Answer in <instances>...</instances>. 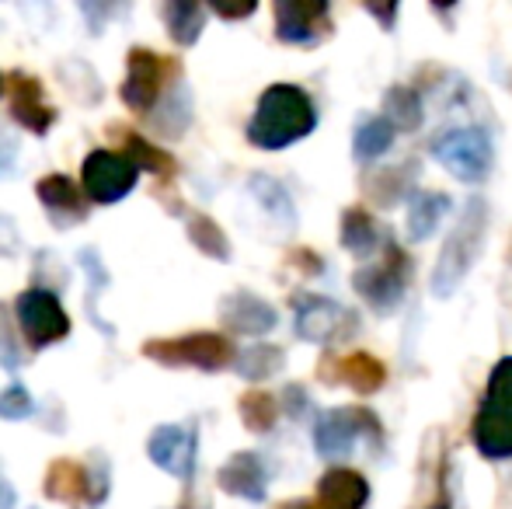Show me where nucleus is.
Here are the masks:
<instances>
[{
    "label": "nucleus",
    "instance_id": "1",
    "mask_svg": "<svg viewBox=\"0 0 512 509\" xmlns=\"http://www.w3.org/2000/svg\"><path fill=\"white\" fill-rule=\"evenodd\" d=\"M310 123H314V116H310L307 98L300 95V91L272 88V91H265L248 136L258 147H286V143L297 140L300 133H307Z\"/></svg>",
    "mask_w": 512,
    "mask_h": 509
},
{
    "label": "nucleus",
    "instance_id": "2",
    "mask_svg": "<svg viewBox=\"0 0 512 509\" xmlns=\"http://www.w3.org/2000/svg\"><path fill=\"white\" fill-rule=\"evenodd\" d=\"M81 182H84V192H88L91 203L112 206V203L126 199L129 192L136 189V182H140V168H136L126 154H112V150H91V154L84 157Z\"/></svg>",
    "mask_w": 512,
    "mask_h": 509
},
{
    "label": "nucleus",
    "instance_id": "3",
    "mask_svg": "<svg viewBox=\"0 0 512 509\" xmlns=\"http://www.w3.org/2000/svg\"><path fill=\"white\" fill-rule=\"evenodd\" d=\"M14 311H18L21 335H25L32 349H46V346H53V342H60L70 335L67 311L60 307L56 293L42 290V286H32V290L21 293L18 304H14Z\"/></svg>",
    "mask_w": 512,
    "mask_h": 509
},
{
    "label": "nucleus",
    "instance_id": "4",
    "mask_svg": "<svg viewBox=\"0 0 512 509\" xmlns=\"http://www.w3.org/2000/svg\"><path fill=\"white\" fill-rule=\"evenodd\" d=\"M147 360H157L161 367H199L220 370L230 360V346L220 335H185V339H150L143 346Z\"/></svg>",
    "mask_w": 512,
    "mask_h": 509
},
{
    "label": "nucleus",
    "instance_id": "5",
    "mask_svg": "<svg viewBox=\"0 0 512 509\" xmlns=\"http://www.w3.org/2000/svg\"><path fill=\"white\" fill-rule=\"evenodd\" d=\"M126 60H129V74L126 84H122V102L133 112H150L157 98H161L164 84L175 77L178 67L168 56H157L150 49H133Z\"/></svg>",
    "mask_w": 512,
    "mask_h": 509
},
{
    "label": "nucleus",
    "instance_id": "6",
    "mask_svg": "<svg viewBox=\"0 0 512 509\" xmlns=\"http://www.w3.org/2000/svg\"><path fill=\"white\" fill-rule=\"evenodd\" d=\"M147 454L157 468H164L175 478H192L196 468V429L185 426H161L150 433Z\"/></svg>",
    "mask_w": 512,
    "mask_h": 509
},
{
    "label": "nucleus",
    "instance_id": "7",
    "mask_svg": "<svg viewBox=\"0 0 512 509\" xmlns=\"http://www.w3.org/2000/svg\"><path fill=\"white\" fill-rule=\"evenodd\" d=\"M35 192H39L42 210L49 213V220H53L60 231H67V227L88 220V203H91V199H84V192L77 189L74 178L49 175V178H42V182L35 185Z\"/></svg>",
    "mask_w": 512,
    "mask_h": 509
},
{
    "label": "nucleus",
    "instance_id": "8",
    "mask_svg": "<svg viewBox=\"0 0 512 509\" xmlns=\"http://www.w3.org/2000/svg\"><path fill=\"white\" fill-rule=\"evenodd\" d=\"M11 116L35 136L49 133V126L56 123L53 105H46V98H42V84L21 70L11 74Z\"/></svg>",
    "mask_w": 512,
    "mask_h": 509
},
{
    "label": "nucleus",
    "instance_id": "9",
    "mask_svg": "<svg viewBox=\"0 0 512 509\" xmlns=\"http://www.w3.org/2000/svg\"><path fill=\"white\" fill-rule=\"evenodd\" d=\"M42 492H46L53 503H91V468L70 461V457H60L46 468V482H42Z\"/></svg>",
    "mask_w": 512,
    "mask_h": 509
},
{
    "label": "nucleus",
    "instance_id": "10",
    "mask_svg": "<svg viewBox=\"0 0 512 509\" xmlns=\"http://www.w3.org/2000/svg\"><path fill=\"white\" fill-rule=\"evenodd\" d=\"M220 485L234 496H244V499H262V464L255 461L251 454H237L230 464H223L220 471Z\"/></svg>",
    "mask_w": 512,
    "mask_h": 509
},
{
    "label": "nucleus",
    "instance_id": "11",
    "mask_svg": "<svg viewBox=\"0 0 512 509\" xmlns=\"http://www.w3.org/2000/svg\"><path fill=\"white\" fill-rule=\"evenodd\" d=\"M115 136L122 140V147H126V157L136 164L140 171H154V175H175V161H171L164 150H157V147H150L143 136H136V133H129V129H112Z\"/></svg>",
    "mask_w": 512,
    "mask_h": 509
},
{
    "label": "nucleus",
    "instance_id": "12",
    "mask_svg": "<svg viewBox=\"0 0 512 509\" xmlns=\"http://www.w3.org/2000/svg\"><path fill=\"white\" fill-rule=\"evenodd\" d=\"M164 21L171 28V39L192 46L203 32V11H199V0H168L164 7Z\"/></svg>",
    "mask_w": 512,
    "mask_h": 509
},
{
    "label": "nucleus",
    "instance_id": "13",
    "mask_svg": "<svg viewBox=\"0 0 512 509\" xmlns=\"http://www.w3.org/2000/svg\"><path fill=\"white\" fill-rule=\"evenodd\" d=\"M223 314H227L230 328H237V332H265V328L276 321V314L269 311L265 304H258L255 297H230L227 304H223Z\"/></svg>",
    "mask_w": 512,
    "mask_h": 509
},
{
    "label": "nucleus",
    "instance_id": "14",
    "mask_svg": "<svg viewBox=\"0 0 512 509\" xmlns=\"http://www.w3.org/2000/svg\"><path fill=\"white\" fill-rule=\"evenodd\" d=\"M189 238H192V245L199 248V252H206V255H213V258H227V241H223V234H220V227L213 224V220H206V217H189Z\"/></svg>",
    "mask_w": 512,
    "mask_h": 509
},
{
    "label": "nucleus",
    "instance_id": "15",
    "mask_svg": "<svg viewBox=\"0 0 512 509\" xmlns=\"http://www.w3.org/2000/svg\"><path fill=\"white\" fill-rule=\"evenodd\" d=\"M77 4H81L84 18H88V28L98 35L112 18H122L133 0H77Z\"/></svg>",
    "mask_w": 512,
    "mask_h": 509
},
{
    "label": "nucleus",
    "instance_id": "16",
    "mask_svg": "<svg viewBox=\"0 0 512 509\" xmlns=\"http://www.w3.org/2000/svg\"><path fill=\"white\" fill-rule=\"evenodd\" d=\"M77 262H81V269L88 272V283H91V293H88V311H91V321H95V300L98 293L108 286V269L102 265V258H98L91 248H84L81 255H77Z\"/></svg>",
    "mask_w": 512,
    "mask_h": 509
},
{
    "label": "nucleus",
    "instance_id": "17",
    "mask_svg": "<svg viewBox=\"0 0 512 509\" xmlns=\"http://www.w3.org/2000/svg\"><path fill=\"white\" fill-rule=\"evenodd\" d=\"M32 408V394L21 384H11L7 391H0V419H25Z\"/></svg>",
    "mask_w": 512,
    "mask_h": 509
},
{
    "label": "nucleus",
    "instance_id": "18",
    "mask_svg": "<svg viewBox=\"0 0 512 509\" xmlns=\"http://www.w3.org/2000/svg\"><path fill=\"white\" fill-rule=\"evenodd\" d=\"M0 367L4 370H18L21 367V349L14 339L11 325H7V307L0 304Z\"/></svg>",
    "mask_w": 512,
    "mask_h": 509
},
{
    "label": "nucleus",
    "instance_id": "19",
    "mask_svg": "<svg viewBox=\"0 0 512 509\" xmlns=\"http://www.w3.org/2000/svg\"><path fill=\"white\" fill-rule=\"evenodd\" d=\"M241 415L244 422H248L251 429H265L272 422V405L265 394H248V398L241 401Z\"/></svg>",
    "mask_w": 512,
    "mask_h": 509
},
{
    "label": "nucleus",
    "instance_id": "20",
    "mask_svg": "<svg viewBox=\"0 0 512 509\" xmlns=\"http://www.w3.org/2000/svg\"><path fill=\"white\" fill-rule=\"evenodd\" d=\"M108 496V464L102 457L91 461V506H102Z\"/></svg>",
    "mask_w": 512,
    "mask_h": 509
},
{
    "label": "nucleus",
    "instance_id": "21",
    "mask_svg": "<svg viewBox=\"0 0 512 509\" xmlns=\"http://www.w3.org/2000/svg\"><path fill=\"white\" fill-rule=\"evenodd\" d=\"M209 4H213V11L223 14V18H244V14H251L255 0H209Z\"/></svg>",
    "mask_w": 512,
    "mask_h": 509
},
{
    "label": "nucleus",
    "instance_id": "22",
    "mask_svg": "<svg viewBox=\"0 0 512 509\" xmlns=\"http://www.w3.org/2000/svg\"><path fill=\"white\" fill-rule=\"evenodd\" d=\"M18 248V231H14V220L0 213V255H14Z\"/></svg>",
    "mask_w": 512,
    "mask_h": 509
},
{
    "label": "nucleus",
    "instance_id": "23",
    "mask_svg": "<svg viewBox=\"0 0 512 509\" xmlns=\"http://www.w3.org/2000/svg\"><path fill=\"white\" fill-rule=\"evenodd\" d=\"M14 157H18V143H14L7 133H0V175H4V171L11 168Z\"/></svg>",
    "mask_w": 512,
    "mask_h": 509
},
{
    "label": "nucleus",
    "instance_id": "24",
    "mask_svg": "<svg viewBox=\"0 0 512 509\" xmlns=\"http://www.w3.org/2000/svg\"><path fill=\"white\" fill-rule=\"evenodd\" d=\"M14 503H18V499H14V489L0 478V509H14Z\"/></svg>",
    "mask_w": 512,
    "mask_h": 509
},
{
    "label": "nucleus",
    "instance_id": "25",
    "mask_svg": "<svg viewBox=\"0 0 512 509\" xmlns=\"http://www.w3.org/2000/svg\"><path fill=\"white\" fill-rule=\"evenodd\" d=\"M0 91H4V77H0Z\"/></svg>",
    "mask_w": 512,
    "mask_h": 509
}]
</instances>
